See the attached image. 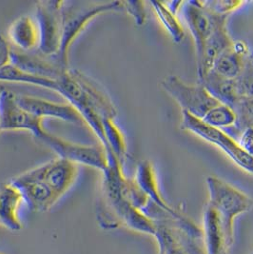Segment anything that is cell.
<instances>
[{
	"label": "cell",
	"instance_id": "6da1fadb",
	"mask_svg": "<svg viewBox=\"0 0 253 254\" xmlns=\"http://www.w3.org/2000/svg\"><path fill=\"white\" fill-rule=\"evenodd\" d=\"M124 11L123 1L110 2H63L62 6V39L59 52L56 55L58 62L69 69V48L87 25L96 16L107 12Z\"/></svg>",
	"mask_w": 253,
	"mask_h": 254
},
{
	"label": "cell",
	"instance_id": "7a4b0ae2",
	"mask_svg": "<svg viewBox=\"0 0 253 254\" xmlns=\"http://www.w3.org/2000/svg\"><path fill=\"white\" fill-rule=\"evenodd\" d=\"M208 190L207 204L218 212L227 233L234 241V222L253 207V200L236 187L216 176L207 178Z\"/></svg>",
	"mask_w": 253,
	"mask_h": 254
},
{
	"label": "cell",
	"instance_id": "3957f363",
	"mask_svg": "<svg viewBox=\"0 0 253 254\" xmlns=\"http://www.w3.org/2000/svg\"><path fill=\"white\" fill-rule=\"evenodd\" d=\"M155 222L154 239L158 254H194L193 241L202 238V230L193 222L185 216L181 219L166 217Z\"/></svg>",
	"mask_w": 253,
	"mask_h": 254
},
{
	"label": "cell",
	"instance_id": "277c9868",
	"mask_svg": "<svg viewBox=\"0 0 253 254\" xmlns=\"http://www.w3.org/2000/svg\"><path fill=\"white\" fill-rule=\"evenodd\" d=\"M181 128L223 150L240 169L253 175V158L242 150L238 142L225 130L210 127L202 120L182 112Z\"/></svg>",
	"mask_w": 253,
	"mask_h": 254
},
{
	"label": "cell",
	"instance_id": "5b68a950",
	"mask_svg": "<svg viewBox=\"0 0 253 254\" xmlns=\"http://www.w3.org/2000/svg\"><path fill=\"white\" fill-rule=\"evenodd\" d=\"M162 89L186 112L203 120L211 109L220 104L201 84H188L175 75L165 77L161 82Z\"/></svg>",
	"mask_w": 253,
	"mask_h": 254
},
{
	"label": "cell",
	"instance_id": "8992f818",
	"mask_svg": "<svg viewBox=\"0 0 253 254\" xmlns=\"http://www.w3.org/2000/svg\"><path fill=\"white\" fill-rule=\"evenodd\" d=\"M64 1H39L35 8V21L39 32L37 51L47 56H56L62 39V6Z\"/></svg>",
	"mask_w": 253,
	"mask_h": 254
},
{
	"label": "cell",
	"instance_id": "52a82bcc",
	"mask_svg": "<svg viewBox=\"0 0 253 254\" xmlns=\"http://www.w3.org/2000/svg\"><path fill=\"white\" fill-rule=\"evenodd\" d=\"M41 142L54 150L59 158L72 162L76 165H84L104 172L108 169V156L102 145L91 146L76 144L56 136L46 131Z\"/></svg>",
	"mask_w": 253,
	"mask_h": 254
},
{
	"label": "cell",
	"instance_id": "ba28073f",
	"mask_svg": "<svg viewBox=\"0 0 253 254\" xmlns=\"http://www.w3.org/2000/svg\"><path fill=\"white\" fill-rule=\"evenodd\" d=\"M43 119L24 110L15 99V93L4 88L0 93V131L26 130L40 140L46 133Z\"/></svg>",
	"mask_w": 253,
	"mask_h": 254
},
{
	"label": "cell",
	"instance_id": "9c48e42d",
	"mask_svg": "<svg viewBox=\"0 0 253 254\" xmlns=\"http://www.w3.org/2000/svg\"><path fill=\"white\" fill-rule=\"evenodd\" d=\"M182 14L195 43L196 59L203 54L207 39L212 34L219 18L223 15L212 13L201 4V1L184 2Z\"/></svg>",
	"mask_w": 253,
	"mask_h": 254
},
{
	"label": "cell",
	"instance_id": "30bf717a",
	"mask_svg": "<svg viewBox=\"0 0 253 254\" xmlns=\"http://www.w3.org/2000/svg\"><path fill=\"white\" fill-rule=\"evenodd\" d=\"M12 65L26 73L57 80L69 69L64 68L56 56H47L39 51L22 52L12 47Z\"/></svg>",
	"mask_w": 253,
	"mask_h": 254
},
{
	"label": "cell",
	"instance_id": "8fae6325",
	"mask_svg": "<svg viewBox=\"0 0 253 254\" xmlns=\"http://www.w3.org/2000/svg\"><path fill=\"white\" fill-rule=\"evenodd\" d=\"M30 173L50 186L61 199L74 184L78 175V165L58 157L35 167Z\"/></svg>",
	"mask_w": 253,
	"mask_h": 254
},
{
	"label": "cell",
	"instance_id": "7c38bea8",
	"mask_svg": "<svg viewBox=\"0 0 253 254\" xmlns=\"http://www.w3.org/2000/svg\"><path fill=\"white\" fill-rule=\"evenodd\" d=\"M15 99L28 113L42 119L51 117L75 124H86L79 112L68 102L58 103L35 96L16 93Z\"/></svg>",
	"mask_w": 253,
	"mask_h": 254
},
{
	"label": "cell",
	"instance_id": "4fadbf2b",
	"mask_svg": "<svg viewBox=\"0 0 253 254\" xmlns=\"http://www.w3.org/2000/svg\"><path fill=\"white\" fill-rule=\"evenodd\" d=\"M202 239L206 254H228L234 243L229 237L218 212L208 204L203 214Z\"/></svg>",
	"mask_w": 253,
	"mask_h": 254
},
{
	"label": "cell",
	"instance_id": "5bb4252c",
	"mask_svg": "<svg viewBox=\"0 0 253 254\" xmlns=\"http://www.w3.org/2000/svg\"><path fill=\"white\" fill-rule=\"evenodd\" d=\"M228 17L229 16H221L219 18L212 34L207 39L202 56L197 59L199 79L211 69L216 58L233 43L227 28Z\"/></svg>",
	"mask_w": 253,
	"mask_h": 254
},
{
	"label": "cell",
	"instance_id": "9a60e30c",
	"mask_svg": "<svg viewBox=\"0 0 253 254\" xmlns=\"http://www.w3.org/2000/svg\"><path fill=\"white\" fill-rule=\"evenodd\" d=\"M24 203L19 189L11 182H0V227L11 231L22 230L19 209Z\"/></svg>",
	"mask_w": 253,
	"mask_h": 254
},
{
	"label": "cell",
	"instance_id": "2e32d148",
	"mask_svg": "<svg viewBox=\"0 0 253 254\" xmlns=\"http://www.w3.org/2000/svg\"><path fill=\"white\" fill-rule=\"evenodd\" d=\"M251 51L246 43L242 41H233L232 45L225 50L214 61L210 70L219 75L236 79L245 68Z\"/></svg>",
	"mask_w": 253,
	"mask_h": 254
},
{
	"label": "cell",
	"instance_id": "e0dca14e",
	"mask_svg": "<svg viewBox=\"0 0 253 254\" xmlns=\"http://www.w3.org/2000/svg\"><path fill=\"white\" fill-rule=\"evenodd\" d=\"M134 179L145 194L149 197L151 203L175 218H182L184 216L170 206L162 196L155 170L150 161L144 160L139 163Z\"/></svg>",
	"mask_w": 253,
	"mask_h": 254
},
{
	"label": "cell",
	"instance_id": "ac0fdd59",
	"mask_svg": "<svg viewBox=\"0 0 253 254\" xmlns=\"http://www.w3.org/2000/svg\"><path fill=\"white\" fill-rule=\"evenodd\" d=\"M12 48L22 52H33L39 46V32L35 18L22 15L12 22L8 31Z\"/></svg>",
	"mask_w": 253,
	"mask_h": 254
},
{
	"label": "cell",
	"instance_id": "d6986e66",
	"mask_svg": "<svg viewBox=\"0 0 253 254\" xmlns=\"http://www.w3.org/2000/svg\"><path fill=\"white\" fill-rule=\"evenodd\" d=\"M199 84L205 87L216 100L222 104L233 108L240 95L237 90L236 79H229L209 70L203 77L199 79Z\"/></svg>",
	"mask_w": 253,
	"mask_h": 254
},
{
	"label": "cell",
	"instance_id": "ffe728a7",
	"mask_svg": "<svg viewBox=\"0 0 253 254\" xmlns=\"http://www.w3.org/2000/svg\"><path fill=\"white\" fill-rule=\"evenodd\" d=\"M102 125L108 159L115 158L124 167L126 158V146L122 131L115 124V119L105 118L102 120Z\"/></svg>",
	"mask_w": 253,
	"mask_h": 254
},
{
	"label": "cell",
	"instance_id": "44dd1931",
	"mask_svg": "<svg viewBox=\"0 0 253 254\" xmlns=\"http://www.w3.org/2000/svg\"><path fill=\"white\" fill-rule=\"evenodd\" d=\"M150 5L160 23L163 25L168 34L172 36L175 43H180L184 39V28L177 18V15L173 13L165 4L160 1H150Z\"/></svg>",
	"mask_w": 253,
	"mask_h": 254
},
{
	"label": "cell",
	"instance_id": "7402d4cb",
	"mask_svg": "<svg viewBox=\"0 0 253 254\" xmlns=\"http://www.w3.org/2000/svg\"><path fill=\"white\" fill-rule=\"evenodd\" d=\"M232 109L236 115V123L227 133L235 139L245 128L253 127V100L240 97Z\"/></svg>",
	"mask_w": 253,
	"mask_h": 254
},
{
	"label": "cell",
	"instance_id": "603a6c76",
	"mask_svg": "<svg viewBox=\"0 0 253 254\" xmlns=\"http://www.w3.org/2000/svg\"><path fill=\"white\" fill-rule=\"evenodd\" d=\"M202 121L210 127L224 130L229 129L235 125L236 115L230 106L220 103L211 109Z\"/></svg>",
	"mask_w": 253,
	"mask_h": 254
},
{
	"label": "cell",
	"instance_id": "cb8c5ba5",
	"mask_svg": "<svg viewBox=\"0 0 253 254\" xmlns=\"http://www.w3.org/2000/svg\"><path fill=\"white\" fill-rule=\"evenodd\" d=\"M201 4L207 9V11L223 16H229L231 12L242 8L244 5H247V1L239 0H210V1H201Z\"/></svg>",
	"mask_w": 253,
	"mask_h": 254
},
{
	"label": "cell",
	"instance_id": "d4e9b609",
	"mask_svg": "<svg viewBox=\"0 0 253 254\" xmlns=\"http://www.w3.org/2000/svg\"><path fill=\"white\" fill-rule=\"evenodd\" d=\"M236 84L240 97H246L253 100V67L249 58L241 74L238 76V78H236Z\"/></svg>",
	"mask_w": 253,
	"mask_h": 254
},
{
	"label": "cell",
	"instance_id": "484cf974",
	"mask_svg": "<svg viewBox=\"0 0 253 254\" xmlns=\"http://www.w3.org/2000/svg\"><path fill=\"white\" fill-rule=\"evenodd\" d=\"M124 11L129 13L136 25L142 26L146 22L147 13L145 8V2L142 1H123Z\"/></svg>",
	"mask_w": 253,
	"mask_h": 254
},
{
	"label": "cell",
	"instance_id": "4316f807",
	"mask_svg": "<svg viewBox=\"0 0 253 254\" xmlns=\"http://www.w3.org/2000/svg\"><path fill=\"white\" fill-rule=\"evenodd\" d=\"M235 140L238 142L242 150L253 158V127L245 128Z\"/></svg>",
	"mask_w": 253,
	"mask_h": 254
},
{
	"label": "cell",
	"instance_id": "83f0119b",
	"mask_svg": "<svg viewBox=\"0 0 253 254\" xmlns=\"http://www.w3.org/2000/svg\"><path fill=\"white\" fill-rule=\"evenodd\" d=\"M12 64V46L9 41L0 35V70Z\"/></svg>",
	"mask_w": 253,
	"mask_h": 254
},
{
	"label": "cell",
	"instance_id": "f1b7e54d",
	"mask_svg": "<svg viewBox=\"0 0 253 254\" xmlns=\"http://www.w3.org/2000/svg\"><path fill=\"white\" fill-rule=\"evenodd\" d=\"M249 60H250L251 64L253 65V52H251V53H250V56H249Z\"/></svg>",
	"mask_w": 253,
	"mask_h": 254
},
{
	"label": "cell",
	"instance_id": "f546056e",
	"mask_svg": "<svg viewBox=\"0 0 253 254\" xmlns=\"http://www.w3.org/2000/svg\"><path fill=\"white\" fill-rule=\"evenodd\" d=\"M3 90H4V87L0 85V93H2V91H3Z\"/></svg>",
	"mask_w": 253,
	"mask_h": 254
},
{
	"label": "cell",
	"instance_id": "4dcf8cb0",
	"mask_svg": "<svg viewBox=\"0 0 253 254\" xmlns=\"http://www.w3.org/2000/svg\"><path fill=\"white\" fill-rule=\"evenodd\" d=\"M253 254V251H252V253H251V254Z\"/></svg>",
	"mask_w": 253,
	"mask_h": 254
},
{
	"label": "cell",
	"instance_id": "1f68e13d",
	"mask_svg": "<svg viewBox=\"0 0 253 254\" xmlns=\"http://www.w3.org/2000/svg\"><path fill=\"white\" fill-rule=\"evenodd\" d=\"M0 254H3V253H0Z\"/></svg>",
	"mask_w": 253,
	"mask_h": 254
},
{
	"label": "cell",
	"instance_id": "d6a6232c",
	"mask_svg": "<svg viewBox=\"0 0 253 254\" xmlns=\"http://www.w3.org/2000/svg\"></svg>",
	"mask_w": 253,
	"mask_h": 254
}]
</instances>
